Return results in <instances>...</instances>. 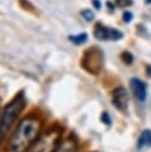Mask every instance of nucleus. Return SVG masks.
Returning a JSON list of instances; mask_svg holds the SVG:
<instances>
[{
  "mask_svg": "<svg viewBox=\"0 0 151 152\" xmlns=\"http://www.w3.org/2000/svg\"><path fill=\"white\" fill-rule=\"evenodd\" d=\"M42 121L37 116H26L17 126L8 141V152H26L38 139Z\"/></svg>",
  "mask_w": 151,
  "mask_h": 152,
  "instance_id": "f257e3e1",
  "label": "nucleus"
},
{
  "mask_svg": "<svg viewBox=\"0 0 151 152\" xmlns=\"http://www.w3.org/2000/svg\"><path fill=\"white\" fill-rule=\"evenodd\" d=\"M26 106V99L23 93L17 94L1 110L0 113V146L6 139L11 127L18 119L20 113Z\"/></svg>",
  "mask_w": 151,
  "mask_h": 152,
  "instance_id": "f03ea898",
  "label": "nucleus"
},
{
  "mask_svg": "<svg viewBox=\"0 0 151 152\" xmlns=\"http://www.w3.org/2000/svg\"><path fill=\"white\" fill-rule=\"evenodd\" d=\"M82 68L90 74H97L103 65V52L100 48L92 46L83 52Z\"/></svg>",
  "mask_w": 151,
  "mask_h": 152,
  "instance_id": "7ed1b4c3",
  "label": "nucleus"
},
{
  "mask_svg": "<svg viewBox=\"0 0 151 152\" xmlns=\"http://www.w3.org/2000/svg\"><path fill=\"white\" fill-rule=\"evenodd\" d=\"M59 144V133L49 132L39 137L26 152H54Z\"/></svg>",
  "mask_w": 151,
  "mask_h": 152,
  "instance_id": "20e7f679",
  "label": "nucleus"
},
{
  "mask_svg": "<svg viewBox=\"0 0 151 152\" xmlns=\"http://www.w3.org/2000/svg\"><path fill=\"white\" fill-rule=\"evenodd\" d=\"M94 36L99 40H120L124 37V33L117 28L103 26L102 24H96L94 28Z\"/></svg>",
  "mask_w": 151,
  "mask_h": 152,
  "instance_id": "39448f33",
  "label": "nucleus"
},
{
  "mask_svg": "<svg viewBox=\"0 0 151 152\" xmlns=\"http://www.w3.org/2000/svg\"><path fill=\"white\" fill-rule=\"evenodd\" d=\"M112 103L120 112H126L128 107V95L125 88L118 87L112 91Z\"/></svg>",
  "mask_w": 151,
  "mask_h": 152,
  "instance_id": "423d86ee",
  "label": "nucleus"
},
{
  "mask_svg": "<svg viewBox=\"0 0 151 152\" xmlns=\"http://www.w3.org/2000/svg\"><path fill=\"white\" fill-rule=\"evenodd\" d=\"M130 87L132 90L133 96L139 101V102H144L146 100L147 96V87L146 83L144 81H141L138 77H133L130 80Z\"/></svg>",
  "mask_w": 151,
  "mask_h": 152,
  "instance_id": "0eeeda50",
  "label": "nucleus"
},
{
  "mask_svg": "<svg viewBox=\"0 0 151 152\" xmlns=\"http://www.w3.org/2000/svg\"><path fill=\"white\" fill-rule=\"evenodd\" d=\"M54 152H77V142L71 138L65 139L63 141H59Z\"/></svg>",
  "mask_w": 151,
  "mask_h": 152,
  "instance_id": "6e6552de",
  "label": "nucleus"
},
{
  "mask_svg": "<svg viewBox=\"0 0 151 152\" xmlns=\"http://www.w3.org/2000/svg\"><path fill=\"white\" fill-rule=\"evenodd\" d=\"M151 146V129H144L138 139V147H147Z\"/></svg>",
  "mask_w": 151,
  "mask_h": 152,
  "instance_id": "1a4fd4ad",
  "label": "nucleus"
},
{
  "mask_svg": "<svg viewBox=\"0 0 151 152\" xmlns=\"http://www.w3.org/2000/svg\"><path fill=\"white\" fill-rule=\"evenodd\" d=\"M69 40L71 43H74V44L80 45V44H83V43H86L88 40V34L87 33H78V34H75V36L70 34L69 36Z\"/></svg>",
  "mask_w": 151,
  "mask_h": 152,
  "instance_id": "9d476101",
  "label": "nucleus"
},
{
  "mask_svg": "<svg viewBox=\"0 0 151 152\" xmlns=\"http://www.w3.org/2000/svg\"><path fill=\"white\" fill-rule=\"evenodd\" d=\"M121 61L125 63V64H127V65H130V64H132L133 63V61H134V58H133V55L131 53V52H128V51H124V52H121Z\"/></svg>",
  "mask_w": 151,
  "mask_h": 152,
  "instance_id": "9b49d317",
  "label": "nucleus"
},
{
  "mask_svg": "<svg viewBox=\"0 0 151 152\" xmlns=\"http://www.w3.org/2000/svg\"><path fill=\"white\" fill-rule=\"evenodd\" d=\"M81 15H82L86 20H88V21H92V20L94 19V13H93L90 10H83V11H81Z\"/></svg>",
  "mask_w": 151,
  "mask_h": 152,
  "instance_id": "f8f14e48",
  "label": "nucleus"
},
{
  "mask_svg": "<svg viewBox=\"0 0 151 152\" xmlns=\"http://www.w3.org/2000/svg\"><path fill=\"white\" fill-rule=\"evenodd\" d=\"M118 6L120 7H128L131 5H133V0H115Z\"/></svg>",
  "mask_w": 151,
  "mask_h": 152,
  "instance_id": "ddd939ff",
  "label": "nucleus"
},
{
  "mask_svg": "<svg viewBox=\"0 0 151 152\" xmlns=\"http://www.w3.org/2000/svg\"><path fill=\"white\" fill-rule=\"evenodd\" d=\"M101 121H102L103 124H106V125H111L112 120H111V116H109V114H108L107 112H103V113L101 114Z\"/></svg>",
  "mask_w": 151,
  "mask_h": 152,
  "instance_id": "4468645a",
  "label": "nucleus"
},
{
  "mask_svg": "<svg viewBox=\"0 0 151 152\" xmlns=\"http://www.w3.org/2000/svg\"><path fill=\"white\" fill-rule=\"evenodd\" d=\"M132 18H133V14H132L131 12H128V11L124 12V14H122V19H124L125 23H130V21L132 20Z\"/></svg>",
  "mask_w": 151,
  "mask_h": 152,
  "instance_id": "2eb2a0df",
  "label": "nucleus"
},
{
  "mask_svg": "<svg viewBox=\"0 0 151 152\" xmlns=\"http://www.w3.org/2000/svg\"><path fill=\"white\" fill-rule=\"evenodd\" d=\"M92 4L95 6V8H96V10H100V7H101V2H100L99 0H93V1H92Z\"/></svg>",
  "mask_w": 151,
  "mask_h": 152,
  "instance_id": "dca6fc26",
  "label": "nucleus"
},
{
  "mask_svg": "<svg viewBox=\"0 0 151 152\" xmlns=\"http://www.w3.org/2000/svg\"><path fill=\"white\" fill-rule=\"evenodd\" d=\"M146 74H147V76L151 77V64H149V65L146 66Z\"/></svg>",
  "mask_w": 151,
  "mask_h": 152,
  "instance_id": "f3484780",
  "label": "nucleus"
},
{
  "mask_svg": "<svg viewBox=\"0 0 151 152\" xmlns=\"http://www.w3.org/2000/svg\"><path fill=\"white\" fill-rule=\"evenodd\" d=\"M107 6L109 7V11H111V12H112V11H114V5L112 6V4H111V2H107Z\"/></svg>",
  "mask_w": 151,
  "mask_h": 152,
  "instance_id": "a211bd4d",
  "label": "nucleus"
},
{
  "mask_svg": "<svg viewBox=\"0 0 151 152\" xmlns=\"http://www.w3.org/2000/svg\"><path fill=\"white\" fill-rule=\"evenodd\" d=\"M145 2L146 4H151V0H145Z\"/></svg>",
  "mask_w": 151,
  "mask_h": 152,
  "instance_id": "6ab92c4d",
  "label": "nucleus"
}]
</instances>
